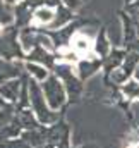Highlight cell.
Masks as SVG:
<instances>
[{"label": "cell", "mask_w": 139, "mask_h": 148, "mask_svg": "<svg viewBox=\"0 0 139 148\" xmlns=\"http://www.w3.org/2000/svg\"><path fill=\"white\" fill-rule=\"evenodd\" d=\"M52 16H53V12H52L50 9H40V10L36 12V16H35V21H43V23H48V21L52 19Z\"/></svg>", "instance_id": "3"}, {"label": "cell", "mask_w": 139, "mask_h": 148, "mask_svg": "<svg viewBox=\"0 0 139 148\" xmlns=\"http://www.w3.org/2000/svg\"><path fill=\"white\" fill-rule=\"evenodd\" d=\"M72 48L77 55H84L91 50V40L86 38L84 35H76L72 40Z\"/></svg>", "instance_id": "1"}, {"label": "cell", "mask_w": 139, "mask_h": 148, "mask_svg": "<svg viewBox=\"0 0 139 148\" xmlns=\"http://www.w3.org/2000/svg\"><path fill=\"white\" fill-rule=\"evenodd\" d=\"M28 69H29V73L33 74L38 81H43V79L46 77V71H45L41 66H36V64H28Z\"/></svg>", "instance_id": "2"}]
</instances>
